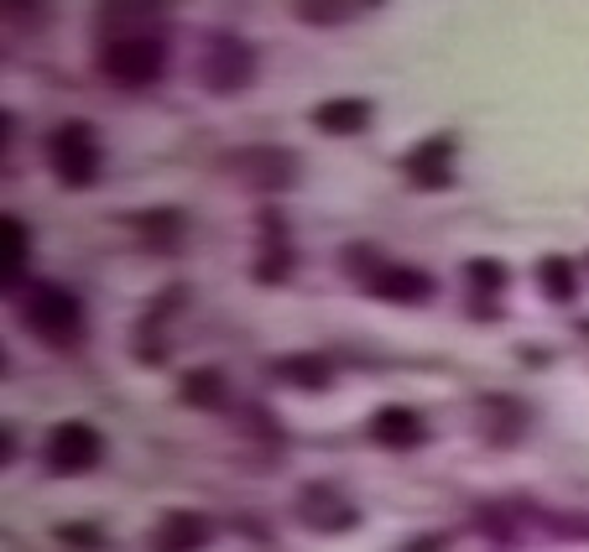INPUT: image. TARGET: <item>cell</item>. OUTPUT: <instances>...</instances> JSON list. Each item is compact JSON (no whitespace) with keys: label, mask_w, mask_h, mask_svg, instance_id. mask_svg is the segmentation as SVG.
<instances>
[{"label":"cell","mask_w":589,"mask_h":552,"mask_svg":"<svg viewBox=\"0 0 589 552\" xmlns=\"http://www.w3.org/2000/svg\"><path fill=\"white\" fill-rule=\"evenodd\" d=\"M21 324H27V334H37L42 345L69 349V345H79V334H84V303H79L69 287H58V282H32V287L21 293Z\"/></svg>","instance_id":"obj_1"},{"label":"cell","mask_w":589,"mask_h":552,"mask_svg":"<svg viewBox=\"0 0 589 552\" xmlns=\"http://www.w3.org/2000/svg\"><path fill=\"white\" fill-rule=\"evenodd\" d=\"M365 256H370L365 245L360 251L349 245L345 272L360 276L370 297H382V303H428V297L438 293V282L423 272V266H413V260H365Z\"/></svg>","instance_id":"obj_2"},{"label":"cell","mask_w":589,"mask_h":552,"mask_svg":"<svg viewBox=\"0 0 589 552\" xmlns=\"http://www.w3.org/2000/svg\"><path fill=\"white\" fill-rule=\"evenodd\" d=\"M162 69H167V42H162V37L131 32V37H110V42L100 48V73L121 89L156 84Z\"/></svg>","instance_id":"obj_3"},{"label":"cell","mask_w":589,"mask_h":552,"mask_svg":"<svg viewBox=\"0 0 589 552\" xmlns=\"http://www.w3.org/2000/svg\"><path fill=\"white\" fill-rule=\"evenodd\" d=\"M48 162L63 188H89L100 177V162H104V146H100V131L89 121H63L52 125L48 136Z\"/></svg>","instance_id":"obj_4"},{"label":"cell","mask_w":589,"mask_h":552,"mask_svg":"<svg viewBox=\"0 0 589 552\" xmlns=\"http://www.w3.org/2000/svg\"><path fill=\"white\" fill-rule=\"evenodd\" d=\"M251 79H256V52L230 32L209 37L204 52H199V84H204L209 94H235V89H245Z\"/></svg>","instance_id":"obj_5"},{"label":"cell","mask_w":589,"mask_h":552,"mask_svg":"<svg viewBox=\"0 0 589 552\" xmlns=\"http://www.w3.org/2000/svg\"><path fill=\"white\" fill-rule=\"evenodd\" d=\"M42 459H48L52 474H89V469L104 459V438H100V428H94V422L69 417V422H58V428L48 432Z\"/></svg>","instance_id":"obj_6"},{"label":"cell","mask_w":589,"mask_h":552,"mask_svg":"<svg viewBox=\"0 0 589 552\" xmlns=\"http://www.w3.org/2000/svg\"><path fill=\"white\" fill-rule=\"evenodd\" d=\"M220 167L245 188H293L297 183V152L287 146H245V152L220 156Z\"/></svg>","instance_id":"obj_7"},{"label":"cell","mask_w":589,"mask_h":552,"mask_svg":"<svg viewBox=\"0 0 589 552\" xmlns=\"http://www.w3.org/2000/svg\"><path fill=\"white\" fill-rule=\"evenodd\" d=\"M297 517L308 521L313 532H329V536L360 527L355 501H349L345 490H334V484H303V490H297Z\"/></svg>","instance_id":"obj_8"},{"label":"cell","mask_w":589,"mask_h":552,"mask_svg":"<svg viewBox=\"0 0 589 552\" xmlns=\"http://www.w3.org/2000/svg\"><path fill=\"white\" fill-rule=\"evenodd\" d=\"M209 542H214V521L204 511H162V521L146 536L152 552H204Z\"/></svg>","instance_id":"obj_9"},{"label":"cell","mask_w":589,"mask_h":552,"mask_svg":"<svg viewBox=\"0 0 589 552\" xmlns=\"http://www.w3.org/2000/svg\"><path fill=\"white\" fill-rule=\"evenodd\" d=\"M449 156H454V136H423L413 152H407L402 173H407L413 188H449V183H454Z\"/></svg>","instance_id":"obj_10"},{"label":"cell","mask_w":589,"mask_h":552,"mask_svg":"<svg viewBox=\"0 0 589 552\" xmlns=\"http://www.w3.org/2000/svg\"><path fill=\"white\" fill-rule=\"evenodd\" d=\"M370 438L382 443V449H423L428 443V422L413 412V407H376L370 412Z\"/></svg>","instance_id":"obj_11"},{"label":"cell","mask_w":589,"mask_h":552,"mask_svg":"<svg viewBox=\"0 0 589 552\" xmlns=\"http://www.w3.org/2000/svg\"><path fill=\"white\" fill-rule=\"evenodd\" d=\"M313 125H318L324 136H360L365 125H370V100H360V94H334V100L313 104Z\"/></svg>","instance_id":"obj_12"},{"label":"cell","mask_w":589,"mask_h":552,"mask_svg":"<svg viewBox=\"0 0 589 552\" xmlns=\"http://www.w3.org/2000/svg\"><path fill=\"white\" fill-rule=\"evenodd\" d=\"M0 251H6V260H0L6 293H17L27 266H32V235H27V225H21L17 214H0Z\"/></svg>","instance_id":"obj_13"},{"label":"cell","mask_w":589,"mask_h":552,"mask_svg":"<svg viewBox=\"0 0 589 552\" xmlns=\"http://www.w3.org/2000/svg\"><path fill=\"white\" fill-rule=\"evenodd\" d=\"M177 397L189 401V407L220 412V407H230V380H225V370H214V365H199V370H189V376H183Z\"/></svg>","instance_id":"obj_14"},{"label":"cell","mask_w":589,"mask_h":552,"mask_svg":"<svg viewBox=\"0 0 589 552\" xmlns=\"http://www.w3.org/2000/svg\"><path fill=\"white\" fill-rule=\"evenodd\" d=\"M272 376L287 380V386H297V391H329L334 365L324 360V355H287V360L272 365Z\"/></svg>","instance_id":"obj_15"},{"label":"cell","mask_w":589,"mask_h":552,"mask_svg":"<svg viewBox=\"0 0 589 552\" xmlns=\"http://www.w3.org/2000/svg\"><path fill=\"white\" fill-rule=\"evenodd\" d=\"M480 412H486V438L490 443H517L521 432H527V407H517V401H506V397H486L480 401Z\"/></svg>","instance_id":"obj_16"},{"label":"cell","mask_w":589,"mask_h":552,"mask_svg":"<svg viewBox=\"0 0 589 552\" xmlns=\"http://www.w3.org/2000/svg\"><path fill=\"white\" fill-rule=\"evenodd\" d=\"M131 225H136L152 245H162V251H173V245L183 241V225H189V219H183L177 208H152V214H131Z\"/></svg>","instance_id":"obj_17"},{"label":"cell","mask_w":589,"mask_h":552,"mask_svg":"<svg viewBox=\"0 0 589 552\" xmlns=\"http://www.w3.org/2000/svg\"><path fill=\"white\" fill-rule=\"evenodd\" d=\"M365 11H376L370 0H303L297 6V17L313 21V27H334V21H355Z\"/></svg>","instance_id":"obj_18"},{"label":"cell","mask_w":589,"mask_h":552,"mask_svg":"<svg viewBox=\"0 0 589 552\" xmlns=\"http://www.w3.org/2000/svg\"><path fill=\"white\" fill-rule=\"evenodd\" d=\"M538 287L548 303H573V287H579V282H573V266L563 256H542L538 260Z\"/></svg>","instance_id":"obj_19"},{"label":"cell","mask_w":589,"mask_h":552,"mask_svg":"<svg viewBox=\"0 0 589 552\" xmlns=\"http://www.w3.org/2000/svg\"><path fill=\"white\" fill-rule=\"evenodd\" d=\"M465 276H469V287H475V303H490V297L506 287V266L496 256H480V260H469L465 266Z\"/></svg>","instance_id":"obj_20"},{"label":"cell","mask_w":589,"mask_h":552,"mask_svg":"<svg viewBox=\"0 0 589 552\" xmlns=\"http://www.w3.org/2000/svg\"><path fill=\"white\" fill-rule=\"evenodd\" d=\"M554 532H569V536H589V517H554Z\"/></svg>","instance_id":"obj_21"},{"label":"cell","mask_w":589,"mask_h":552,"mask_svg":"<svg viewBox=\"0 0 589 552\" xmlns=\"http://www.w3.org/2000/svg\"><path fill=\"white\" fill-rule=\"evenodd\" d=\"M444 548H449V536H417L407 552H444Z\"/></svg>","instance_id":"obj_22"}]
</instances>
